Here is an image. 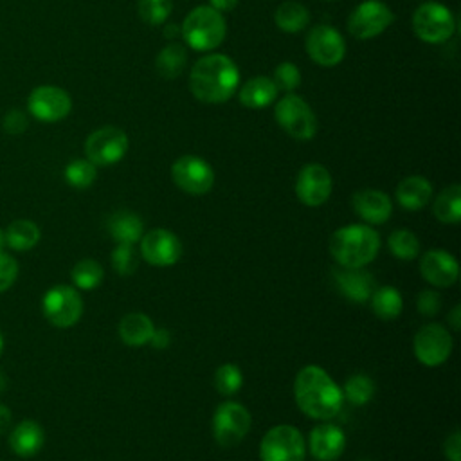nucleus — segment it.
I'll return each mask as SVG.
<instances>
[{
	"label": "nucleus",
	"instance_id": "1",
	"mask_svg": "<svg viewBox=\"0 0 461 461\" xmlns=\"http://www.w3.org/2000/svg\"><path fill=\"white\" fill-rule=\"evenodd\" d=\"M294 396L297 407L310 418L330 420L333 418L344 402L342 389L335 380L315 364L304 366L294 382Z\"/></svg>",
	"mask_w": 461,
	"mask_h": 461
},
{
	"label": "nucleus",
	"instance_id": "2",
	"mask_svg": "<svg viewBox=\"0 0 461 461\" xmlns=\"http://www.w3.org/2000/svg\"><path fill=\"white\" fill-rule=\"evenodd\" d=\"M240 85V70L225 54H207L194 61L189 74L193 95L209 104H220L232 97Z\"/></svg>",
	"mask_w": 461,
	"mask_h": 461
},
{
	"label": "nucleus",
	"instance_id": "3",
	"mask_svg": "<svg viewBox=\"0 0 461 461\" xmlns=\"http://www.w3.org/2000/svg\"><path fill=\"white\" fill-rule=\"evenodd\" d=\"M380 249V236L369 225H346L330 238V254L340 267L360 268L371 263Z\"/></svg>",
	"mask_w": 461,
	"mask_h": 461
},
{
	"label": "nucleus",
	"instance_id": "4",
	"mask_svg": "<svg viewBox=\"0 0 461 461\" xmlns=\"http://www.w3.org/2000/svg\"><path fill=\"white\" fill-rule=\"evenodd\" d=\"M180 34L193 50L207 52L223 41L227 34V23L223 14L214 7L198 5L184 18Z\"/></svg>",
	"mask_w": 461,
	"mask_h": 461
},
{
	"label": "nucleus",
	"instance_id": "5",
	"mask_svg": "<svg viewBox=\"0 0 461 461\" xmlns=\"http://www.w3.org/2000/svg\"><path fill=\"white\" fill-rule=\"evenodd\" d=\"M276 121L279 126L297 140H310L317 133V119L310 104L295 95L286 94L276 103L274 108Z\"/></svg>",
	"mask_w": 461,
	"mask_h": 461
},
{
	"label": "nucleus",
	"instance_id": "6",
	"mask_svg": "<svg viewBox=\"0 0 461 461\" xmlns=\"http://www.w3.org/2000/svg\"><path fill=\"white\" fill-rule=\"evenodd\" d=\"M412 31L425 43H443L456 31V18L443 4L425 2L412 14Z\"/></svg>",
	"mask_w": 461,
	"mask_h": 461
},
{
	"label": "nucleus",
	"instance_id": "7",
	"mask_svg": "<svg viewBox=\"0 0 461 461\" xmlns=\"http://www.w3.org/2000/svg\"><path fill=\"white\" fill-rule=\"evenodd\" d=\"M304 438L292 425H276L261 439V461H304Z\"/></svg>",
	"mask_w": 461,
	"mask_h": 461
},
{
	"label": "nucleus",
	"instance_id": "8",
	"mask_svg": "<svg viewBox=\"0 0 461 461\" xmlns=\"http://www.w3.org/2000/svg\"><path fill=\"white\" fill-rule=\"evenodd\" d=\"M128 135L117 126H101L85 140V155L94 166H112L128 151Z\"/></svg>",
	"mask_w": 461,
	"mask_h": 461
},
{
	"label": "nucleus",
	"instance_id": "9",
	"mask_svg": "<svg viewBox=\"0 0 461 461\" xmlns=\"http://www.w3.org/2000/svg\"><path fill=\"white\" fill-rule=\"evenodd\" d=\"M41 308L50 324L58 328H70L83 313V299L76 288L58 285L45 292Z\"/></svg>",
	"mask_w": 461,
	"mask_h": 461
},
{
	"label": "nucleus",
	"instance_id": "10",
	"mask_svg": "<svg viewBox=\"0 0 461 461\" xmlns=\"http://www.w3.org/2000/svg\"><path fill=\"white\" fill-rule=\"evenodd\" d=\"M250 429V414L238 402H223L212 414V436L221 447L238 445Z\"/></svg>",
	"mask_w": 461,
	"mask_h": 461
},
{
	"label": "nucleus",
	"instance_id": "11",
	"mask_svg": "<svg viewBox=\"0 0 461 461\" xmlns=\"http://www.w3.org/2000/svg\"><path fill=\"white\" fill-rule=\"evenodd\" d=\"M393 20L394 14L387 4L382 0H366L351 11L348 18V31L357 40H371L382 34Z\"/></svg>",
	"mask_w": 461,
	"mask_h": 461
},
{
	"label": "nucleus",
	"instance_id": "12",
	"mask_svg": "<svg viewBox=\"0 0 461 461\" xmlns=\"http://www.w3.org/2000/svg\"><path fill=\"white\" fill-rule=\"evenodd\" d=\"M173 182L187 194H205L214 184V171L207 160L196 155H182L171 166Z\"/></svg>",
	"mask_w": 461,
	"mask_h": 461
},
{
	"label": "nucleus",
	"instance_id": "13",
	"mask_svg": "<svg viewBox=\"0 0 461 461\" xmlns=\"http://www.w3.org/2000/svg\"><path fill=\"white\" fill-rule=\"evenodd\" d=\"M414 357L429 367L443 364L452 353V337L441 324H425L418 330L412 342Z\"/></svg>",
	"mask_w": 461,
	"mask_h": 461
},
{
	"label": "nucleus",
	"instance_id": "14",
	"mask_svg": "<svg viewBox=\"0 0 461 461\" xmlns=\"http://www.w3.org/2000/svg\"><path fill=\"white\" fill-rule=\"evenodd\" d=\"M306 52L321 67H335L344 59L346 43L331 25H315L306 36Z\"/></svg>",
	"mask_w": 461,
	"mask_h": 461
},
{
	"label": "nucleus",
	"instance_id": "15",
	"mask_svg": "<svg viewBox=\"0 0 461 461\" xmlns=\"http://www.w3.org/2000/svg\"><path fill=\"white\" fill-rule=\"evenodd\" d=\"M27 108L31 115L43 122H56L65 119L72 110L70 95L54 85L36 86L27 99Z\"/></svg>",
	"mask_w": 461,
	"mask_h": 461
},
{
	"label": "nucleus",
	"instance_id": "16",
	"mask_svg": "<svg viewBox=\"0 0 461 461\" xmlns=\"http://www.w3.org/2000/svg\"><path fill=\"white\" fill-rule=\"evenodd\" d=\"M333 180L322 164H306L295 180V194L308 207L322 205L331 194Z\"/></svg>",
	"mask_w": 461,
	"mask_h": 461
},
{
	"label": "nucleus",
	"instance_id": "17",
	"mask_svg": "<svg viewBox=\"0 0 461 461\" xmlns=\"http://www.w3.org/2000/svg\"><path fill=\"white\" fill-rule=\"evenodd\" d=\"M140 256L153 267H169L180 259L182 243L175 232L153 229L140 238Z\"/></svg>",
	"mask_w": 461,
	"mask_h": 461
},
{
	"label": "nucleus",
	"instance_id": "18",
	"mask_svg": "<svg viewBox=\"0 0 461 461\" xmlns=\"http://www.w3.org/2000/svg\"><path fill=\"white\" fill-rule=\"evenodd\" d=\"M420 270L427 283L439 288L452 286L457 281L459 274L456 258L441 249L427 250L420 259Z\"/></svg>",
	"mask_w": 461,
	"mask_h": 461
},
{
	"label": "nucleus",
	"instance_id": "19",
	"mask_svg": "<svg viewBox=\"0 0 461 461\" xmlns=\"http://www.w3.org/2000/svg\"><path fill=\"white\" fill-rule=\"evenodd\" d=\"M346 447V436L340 427L322 423L310 432V452L319 461H335Z\"/></svg>",
	"mask_w": 461,
	"mask_h": 461
},
{
	"label": "nucleus",
	"instance_id": "20",
	"mask_svg": "<svg viewBox=\"0 0 461 461\" xmlns=\"http://www.w3.org/2000/svg\"><path fill=\"white\" fill-rule=\"evenodd\" d=\"M355 212L367 223H385L393 212V203L384 191L378 189H362L353 194Z\"/></svg>",
	"mask_w": 461,
	"mask_h": 461
},
{
	"label": "nucleus",
	"instance_id": "21",
	"mask_svg": "<svg viewBox=\"0 0 461 461\" xmlns=\"http://www.w3.org/2000/svg\"><path fill=\"white\" fill-rule=\"evenodd\" d=\"M333 276L340 294L355 303L367 301L375 292V279L362 267L360 268L340 267L333 272Z\"/></svg>",
	"mask_w": 461,
	"mask_h": 461
},
{
	"label": "nucleus",
	"instance_id": "22",
	"mask_svg": "<svg viewBox=\"0 0 461 461\" xmlns=\"http://www.w3.org/2000/svg\"><path fill=\"white\" fill-rule=\"evenodd\" d=\"M43 441H45L43 429L40 427V423L32 420H25L18 423L9 434V445L13 452L20 457H32L34 454H38L40 448L43 447Z\"/></svg>",
	"mask_w": 461,
	"mask_h": 461
},
{
	"label": "nucleus",
	"instance_id": "23",
	"mask_svg": "<svg viewBox=\"0 0 461 461\" xmlns=\"http://www.w3.org/2000/svg\"><path fill=\"white\" fill-rule=\"evenodd\" d=\"M432 196V185L425 176L412 175L403 178L396 187V200L407 211L423 209Z\"/></svg>",
	"mask_w": 461,
	"mask_h": 461
},
{
	"label": "nucleus",
	"instance_id": "24",
	"mask_svg": "<svg viewBox=\"0 0 461 461\" xmlns=\"http://www.w3.org/2000/svg\"><path fill=\"white\" fill-rule=\"evenodd\" d=\"M240 103L247 108H265L277 97V86L274 79L267 76L250 77L240 86Z\"/></svg>",
	"mask_w": 461,
	"mask_h": 461
},
{
	"label": "nucleus",
	"instance_id": "25",
	"mask_svg": "<svg viewBox=\"0 0 461 461\" xmlns=\"http://www.w3.org/2000/svg\"><path fill=\"white\" fill-rule=\"evenodd\" d=\"M142 220L130 211H117L108 218V232L117 243L135 245L142 238Z\"/></svg>",
	"mask_w": 461,
	"mask_h": 461
},
{
	"label": "nucleus",
	"instance_id": "26",
	"mask_svg": "<svg viewBox=\"0 0 461 461\" xmlns=\"http://www.w3.org/2000/svg\"><path fill=\"white\" fill-rule=\"evenodd\" d=\"M155 326L151 319L140 312L126 313L119 322V335L126 346H142L151 339Z\"/></svg>",
	"mask_w": 461,
	"mask_h": 461
},
{
	"label": "nucleus",
	"instance_id": "27",
	"mask_svg": "<svg viewBox=\"0 0 461 461\" xmlns=\"http://www.w3.org/2000/svg\"><path fill=\"white\" fill-rule=\"evenodd\" d=\"M274 22L283 32L295 34V32H301L303 29H306V25L310 22V13L303 4H299L295 0H286L276 9Z\"/></svg>",
	"mask_w": 461,
	"mask_h": 461
},
{
	"label": "nucleus",
	"instance_id": "28",
	"mask_svg": "<svg viewBox=\"0 0 461 461\" xmlns=\"http://www.w3.org/2000/svg\"><path fill=\"white\" fill-rule=\"evenodd\" d=\"M434 216L441 223L456 225L461 220V187L459 184H452L445 187L434 200L432 205Z\"/></svg>",
	"mask_w": 461,
	"mask_h": 461
},
{
	"label": "nucleus",
	"instance_id": "29",
	"mask_svg": "<svg viewBox=\"0 0 461 461\" xmlns=\"http://www.w3.org/2000/svg\"><path fill=\"white\" fill-rule=\"evenodd\" d=\"M185 61H187L185 49L180 43H169L157 54L155 68L158 76L166 79H173L180 76V72L185 67Z\"/></svg>",
	"mask_w": 461,
	"mask_h": 461
},
{
	"label": "nucleus",
	"instance_id": "30",
	"mask_svg": "<svg viewBox=\"0 0 461 461\" xmlns=\"http://www.w3.org/2000/svg\"><path fill=\"white\" fill-rule=\"evenodd\" d=\"M369 301H371L373 312L380 319H384V321L396 319L402 313L403 301H402L400 292L396 288H393V286H380V288H376L371 294Z\"/></svg>",
	"mask_w": 461,
	"mask_h": 461
},
{
	"label": "nucleus",
	"instance_id": "31",
	"mask_svg": "<svg viewBox=\"0 0 461 461\" xmlns=\"http://www.w3.org/2000/svg\"><path fill=\"white\" fill-rule=\"evenodd\" d=\"M40 240V229L31 220H14L5 230V243L13 250H29Z\"/></svg>",
	"mask_w": 461,
	"mask_h": 461
},
{
	"label": "nucleus",
	"instance_id": "32",
	"mask_svg": "<svg viewBox=\"0 0 461 461\" xmlns=\"http://www.w3.org/2000/svg\"><path fill=\"white\" fill-rule=\"evenodd\" d=\"M103 276H104L103 267L95 259H81L74 265L70 272L74 285L83 290H92L99 286L103 281Z\"/></svg>",
	"mask_w": 461,
	"mask_h": 461
},
{
	"label": "nucleus",
	"instance_id": "33",
	"mask_svg": "<svg viewBox=\"0 0 461 461\" xmlns=\"http://www.w3.org/2000/svg\"><path fill=\"white\" fill-rule=\"evenodd\" d=\"M389 250L393 252V256H396L398 259H414L420 254V241L416 238L414 232L407 230V229H396L391 232L389 240H387Z\"/></svg>",
	"mask_w": 461,
	"mask_h": 461
},
{
	"label": "nucleus",
	"instance_id": "34",
	"mask_svg": "<svg viewBox=\"0 0 461 461\" xmlns=\"http://www.w3.org/2000/svg\"><path fill=\"white\" fill-rule=\"evenodd\" d=\"M375 394V384L367 375H353L342 387V396L353 405L367 403Z\"/></svg>",
	"mask_w": 461,
	"mask_h": 461
},
{
	"label": "nucleus",
	"instance_id": "35",
	"mask_svg": "<svg viewBox=\"0 0 461 461\" xmlns=\"http://www.w3.org/2000/svg\"><path fill=\"white\" fill-rule=\"evenodd\" d=\"M95 166L88 158H76L65 167V180L77 189L90 187L95 180Z\"/></svg>",
	"mask_w": 461,
	"mask_h": 461
},
{
	"label": "nucleus",
	"instance_id": "36",
	"mask_svg": "<svg viewBox=\"0 0 461 461\" xmlns=\"http://www.w3.org/2000/svg\"><path fill=\"white\" fill-rule=\"evenodd\" d=\"M243 384V373L236 364H221L214 373V385L220 394L230 396L240 391Z\"/></svg>",
	"mask_w": 461,
	"mask_h": 461
},
{
	"label": "nucleus",
	"instance_id": "37",
	"mask_svg": "<svg viewBox=\"0 0 461 461\" xmlns=\"http://www.w3.org/2000/svg\"><path fill=\"white\" fill-rule=\"evenodd\" d=\"M139 16L149 25H160L167 20L173 2L171 0H139Z\"/></svg>",
	"mask_w": 461,
	"mask_h": 461
},
{
	"label": "nucleus",
	"instance_id": "38",
	"mask_svg": "<svg viewBox=\"0 0 461 461\" xmlns=\"http://www.w3.org/2000/svg\"><path fill=\"white\" fill-rule=\"evenodd\" d=\"M112 267L115 272H119L121 276H130L137 270L139 265V256L133 249L131 243H119L110 256Z\"/></svg>",
	"mask_w": 461,
	"mask_h": 461
},
{
	"label": "nucleus",
	"instance_id": "39",
	"mask_svg": "<svg viewBox=\"0 0 461 461\" xmlns=\"http://www.w3.org/2000/svg\"><path fill=\"white\" fill-rule=\"evenodd\" d=\"M274 83H276L277 90L292 92L294 88H297L301 83V72H299L297 65H294L292 61L279 63L274 70Z\"/></svg>",
	"mask_w": 461,
	"mask_h": 461
},
{
	"label": "nucleus",
	"instance_id": "40",
	"mask_svg": "<svg viewBox=\"0 0 461 461\" xmlns=\"http://www.w3.org/2000/svg\"><path fill=\"white\" fill-rule=\"evenodd\" d=\"M18 276V263L13 256L0 252V292L7 290Z\"/></svg>",
	"mask_w": 461,
	"mask_h": 461
},
{
	"label": "nucleus",
	"instance_id": "41",
	"mask_svg": "<svg viewBox=\"0 0 461 461\" xmlns=\"http://www.w3.org/2000/svg\"><path fill=\"white\" fill-rule=\"evenodd\" d=\"M416 306H418V312L423 315H429V317L436 315L441 308V297L434 290H423L416 299Z\"/></svg>",
	"mask_w": 461,
	"mask_h": 461
},
{
	"label": "nucleus",
	"instance_id": "42",
	"mask_svg": "<svg viewBox=\"0 0 461 461\" xmlns=\"http://www.w3.org/2000/svg\"><path fill=\"white\" fill-rule=\"evenodd\" d=\"M27 117L22 110H11L5 117H4V130L7 133H22L27 128Z\"/></svg>",
	"mask_w": 461,
	"mask_h": 461
},
{
	"label": "nucleus",
	"instance_id": "43",
	"mask_svg": "<svg viewBox=\"0 0 461 461\" xmlns=\"http://www.w3.org/2000/svg\"><path fill=\"white\" fill-rule=\"evenodd\" d=\"M443 452L448 461H461V432L454 430L443 443Z\"/></svg>",
	"mask_w": 461,
	"mask_h": 461
},
{
	"label": "nucleus",
	"instance_id": "44",
	"mask_svg": "<svg viewBox=\"0 0 461 461\" xmlns=\"http://www.w3.org/2000/svg\"><path fill=\"white\" fill-rule=\"evenodd\" d=\"M169 342H171V335H169V331H167L166 328L153 330L151 339H149V344H151L153 348H157V349H164V348H167V346H169Z\"/></svg>",
	"mask_w": 461,
	"mask_h": 461
},
{
	"label": "nucleus",
	"instance_id": "45",
	"mask_svg": "<svg viewBox=\"0 0 461 461\" xmlns=\"http://www.w3.org/2000/svg\"><path fill=\"white\" fill-rule=\"evenodd\" d=\"M236 4H238V0H209V5L211 7H214L216 11H230V9H234L236 7Z\"/></svg>",
	"mask_w": 461,
	"mask_h": 461
},
{
	"label": "nucleus",
	"instance_id": "46",
	"mask_svg": "<svg viewBox=\"0 0 461 461\" xmlns=\"http://www.w3.org/2000/svg\"><path fill=\"white\" fill-rule=\"evenodd\" d=\"M448 322H450L452 330H456V331L461 328V306L459 304H456L452 308V312L448 313Z\"/></svg>",
	"mask_w": 461,
	"mask_h": 461
},
{
	"label": "nucleus",
	"instance_id": "47",
	"mask_svg": "<svg viewBox=\"0 0 461 461\" xmlns=\"http://www.w3.org/2000/svg\"><path fill=\"white\" fill-rule=\"evenodd\" d=\"M9 423H11V411L0 403V434L7 430Z\"/></svg>",
	"mask_w": 461,
	"mask_h": 461
},
{
	"label": "nucleus",
	"instance_id": "48",
	"mask_svg": "<svg viewBox=\"0 0 461 461\" xmlns=\"http://www.w3.org/2000/svg\"><path fill=\"white\" fill-rule=\"evenodd\" d=\"M166 29H167V31L164 32V34H166V38H171V34H173V36H176V34H178V31H176L178 27H176V25H167Z\"/></svg>",
	"mask_w": 461,
	"mask_h": 461
},
{
	"label": "nucleus",
	"instance_id": "49",
	"mask_svg": "<svg viewBox=\"0 0 461 461\" xmlns=\"http://www.w3.org/2000/svg\"><path fill=\"white\" fill-rule=\"evenodd\" d=\"M5 385H7V378H5V375H4V371L0 369V393L5 389Z\"/></svg>",
	"mask_w": 461,
	"mask_h": 461
},
{
	"label": "nucleus",
	"instance_id": "50",
	"mask_svg": "<svg viewBox=\"0 0 461 461\" xmlns=\"http://www.w3.org/2000/svg\"><path fill=\"white\" fill-rule=\"evenodd\" d=\"M5 230L0 229V252H4V247H5Z\"/></svg>",
	"mask_w": 461,
	"mask_h": 461
},
{
	"label": "nucleus",
	"instance_id": "51",
	"mask_svg": "<svg viewBox=\"0 0 461 461\" xmlns=\"http://www.w3.org/2000/svg\"><path fill=\"white\" fill-rule=\"evenodd\" d=\"M2 348H4V339H2V333H0V353H2Z\"/></svg>",
	"mask_w": 461,
	"mask_h": 461
}]
</instances>
